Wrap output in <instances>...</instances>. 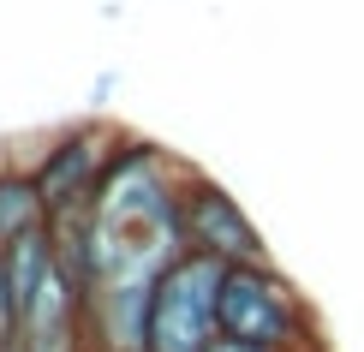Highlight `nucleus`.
I'll return each mask as SVG.
<instances>
[{
    "label": "nucleus",
    "mask_w": 364,
    "mask_h": 352,
    "mask_svg": "<svg viewBox=\"0 0 364 352\" xmlns=\"http://www.w3.org/2000/svg\"><path fill=\"white\" fill-rule=\"evenodd\" d=\"M221 274H227V263H215V257H197V251L179 257L156 281L144 352H209L215 346L221 341V323H215Z\"/></svg>",
    "instance_id": "2"
},
{
    "label": "nucleus",
    "mask_w": 364,
    "mask_h": 352,
    "mask_svg": "<svg viewBox=\"0 0 364 352\" xmlns=\"http://www.w3.org/2000/svg\"><path fill=\"white\" fill-rule=\"evenodd\" d=\"M90 352H114V346H90Z\"/></svg>",
    "instance_id": "8"
},
{
    "label": "nucleus",
    "mask_w": 364,
    "mask_h": 352,
    "mask_svg": "<svg viewBox=\"0 0 364 352\" xmlns=\"http://www.w3.org/2000/svg\"><path fill=\"white\" fill-rule=\"evenodd\" d=\"M42 227H48V197H42L36 174L0 167V251L18 245L24 233H42Z\"/></svg>",
    "instance_id": "5"
},
{
    "label": "nucleus",
    "mask_w": 364,
    "mask_h": 352,
    "mask_svg": "<svg viewBox=\"0 0 364 352\" xmlns=\"http://www.w3.org/2000/svg\"><path fill=\"white\" fill-rule=\"evenodd\" d=\"M209 352H281V346H251V341H227V334H221ZM311 352H323V346H311Z\"/></svg>",
    "instance_id": "7"
},
{
    "label": "nucleus",
    "mask_w": 364,
    "mask_h": 352,
    "mask_svg": "<svg viewBox=\"0 0 364 352\" xmlns=\"http://www.w3.org/2000/svg\"><path fill=\"white\" fill-rule=\"evenodd\" d=\"M18 334H24V311H18V293H12V274H6V251H0V352H24Z\"/></svg>",
    "instance_id": "6"
},
{
    "label": "nucleus",
    "mask_w": 364,
    "mask_h": 352,
    "mask_svg": "<svg viewBox=\"0 0 364 352\" xmlns=\"http://www.w3.org/2000/svg\"><path fill=\"white\" fill-rule=\"evenodd\" d=\"M119 144H126V137H119L108 119H90V126L60 132L54 144L42 149V161L30 167V174H36L42 197H48V215L54 209H72V203H96V191H102V179H108Z\"/></svg>",
    "instance_id": "3"
},
{
    "label": "nucleus",
    "mask_w": 364,
    "mask_h": 352,
    "mask_svg": "<svg viewBox=\"0 0 364 352\" xmlns=\"http://www.w3.org/2000/svg\"><path fill=\"white\" fill-rule=\"evenodd\" d=\"M215 323H221L227 341H251V346H281V352H311L316 346L311 304L299 299V287L275 263H227Z\"/></svg>",
    "instance_id": "1"
},
{
    "label": "nucleus",
    "mask_w": 364,
    "mask_h": 352,
    "mask_svg": "<svg viewBox=\"0 0 364 352\" xmlns=\"http://www.w3.org/2000/svg\"><path fill=\"white\" fill-rule=\"evenodd\" d=\"M179 239H186V251L215 257V263H269V245L251 227V215L203 174L186 179V197H179Z\"/></svg>",
    "instance_id": "4"
}]
</instances>
